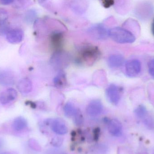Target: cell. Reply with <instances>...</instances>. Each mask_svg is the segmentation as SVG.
<instances>
[{
	"label": "cell",
	"instance_id": "obj_1",
	"mask_svg": "<svg viewBox=\"0 0 154 154\" xmlns=\"http://www.w3.org/2000/svg\"><path fill=\"white\" fill-rule=\"evenodd\" d=\"M109 36L114 41L121 44L133 43L136 40L135 37L131 32L120 27L110 29Z\"/></svg>",
	"mask_w": 154,
	"mask_h": 154
},
{
	"label": "cell",
	"instance_id": "obj_2",
	"mask_svg": "<svg viewBox=\"0 0 154 154\" xmlns=\"http://www.w3.org/2000/svg\"><path fill=\"white\" fill-rule=\"evenodd\" d=\"M109 31L107 28L101 24L93 25L88 30L89 35L95 39L104 40L107 38L109 36Z\"/></svg>",
	"mask_w": 154,
	"mask_h": 154
},
{
	"label": "cell",
	"instance_id": "obj_3",
	"mask_svg": "<svg viewBox=\"0 0 154 154\" xmlns=\"http://www.w3.org/2000/svg\"><path fill=\"white\" fill-rule=\"evenodd\" d=\"M121 91V88L119 87L112 84L106 89V97L110 103L114 105H117L120 101Z\"/></svg>",
	"mask_w": 154,
	"mask_h": 154
},
{
	"label": "cell",
	"instance_id": "obj_4",
	"mask_svg": "<svg viewBox=\"0 0 154 154\" xmlns=\"http://www.w3.org/2000/svg\"><path fill=\"white\" fill-rule=\"evenodd\" d=\"M99 56L100 52L98 49L92 46L85 47L81 52V58L88 63L94 62L98 58Z\"/></svg>",
	"mask_w": 154,
	"mask_h": 154
},
{
	"label": "cell",
	"instance_id": "obj_5",
	"mask_svg": "<svg viewBox=\"0 0 154 154\" xmlns=\"http://www.w3.org/2000/svg\"><path fill=\"white\" fill-rule=\"evenodd\" d=\"M141 70V62L138 60H129L126 64V74L128 77L137 76L140 73Z\"/></svg>",
	"mask_w": 154,
	"mask_h": 154
},
{
	"label": "cell",
	"instance_id": "obj_6",
	"mask_svg": "<svg viewBox=\"0 0 154 154\" xmlns=\"http://www.w3.org/2000/svg\"><path fill=\"white\" fill-rule=\"evenodd\" d=\"M51 130L58 135H62L66 134L68 129L66 123L60 119H55L50 122Z\"/></svg>",
	"mask_w": 154,
	"mask_h": 154
},
{
	"label": "cell",
	"instance_id": "obj_7",
	"mask_svg": "<svg viewBox=\"0 0 154 154\" xmlns=\"http://www.w3.org/2000/svg\"><path fill=\"white\" fill-rule=\"evenodd\" d=\"M23 31L20 29H14L9 30L6 33L7 41L10 43L17 44L22 41L23 38Z\"/></svg>",
	"mask_w": 154,
	"mask_h": 154
},
{
	"label": "cell",
	"instance_id": "obj_8",
	"mask_svg": "<svg viewBox=\"0 0 154 154\" xmlns=\"http://www.w3.org/2000/svg\"><path fill=\"white\" fill-rule=\"evenodd\" d=\"M17 91L14 88L7 89L3 91L0 95V102L3 105H7L14 101L17 98Z\"/></svg>",
	"mask_w": 154,
	"mask_h": 154
},
{
	"label": "cell",
	"instance_id": "obj_9",
	"mask_svg": "<svg viewBox=\"0 0 154 154\" xmlns=\"http://www.w3.org/2000/svg\"><path fill=\"white\" fill-rule=\"evenodd\" d=\"M103 110V105L99 100L91 101L87 106L86 111L91 116H97L101 114Z\"/></svg>",
	"mask_w": 154,
	"mask_h": 154
},
{
	"label": "cell",
	"instance_id": "obj_10",
	"mask_svg": "<svg viewBox=\"0 0 154 154\" xmlns=\"http://www.w3.org/2000/svg\"><path fill=\"white\" fill-rule=\"evenodd\" d=\"M15 78L14 74L11 71L3 70L0 71V85L9 86L15 83Z\"/></svg>",
	"mask_w": 154,
	"mask_h": 154
},
{
	"label": "cell",
	"instance_id": "obj_11",
	"mask_svg": "<svg viewBox=\"0 0 154 154\" xmlns=\"http://www.w3.org/2000/svg\"><path fill=\"white\" fill-rule=\"evenodd\" d=\"M109 132L114 136L119 137L122 133V125L119 120L112 119L108 121Z\"/></svg>",
	"mask_w": 154,
	"mask_h": 154
},
{
	"label": "cell",
	"instance_id": "obj_12",
	"mask_svg": "<svg viewBox=\"0 0 154 154\" xmlns=\"http://www.w3.org/2000/svg\"><path fill=\"white\" fill-rule=\"evenodd\" d=\"M17 88L19 91L22 94H28L32 90V83L30 80L28 78H23L18 82Z\"/></svg>",
	"mask_w": 154,
	"mask_h": 154
},
{
	"label": "cell",
	"instance_id": "obj_13",
	"mask_svg": "<svg viewBox=\"0 0 154 154\" xmlns=\"http://www.w3.org/2000/svg\"><path fill=\"white\" fill-rule=\"evenodd\" d=\"M125 62V59L120 55H111L108 60L109 66L112 68H116L122 66Z\"/></svg>",
	"mask_w": 154,
	"mask_h": 154
},
{
	"label": "cell",
	"instance_id": "obj_14",
	"mask_svg": "<svg viewBox=\"0 0 154 154\" xmlns=\"http://www.w3.org/2000/svg\"><path fill=\"white\" fill-rule=\"evenodd\" d=\"M63 35L60 32H55L51 34V44L55 48H57V51H60L59 48L61 47L63 41Z\"/></svg>",
	"mask_w": 154,
	"mask_h": 154
},
{
	"label": "cell",
	"instance_id": "obj_15",
	"mask_svg": "<svg viewBox=\"0 0 154 154\" xmlns=\"http://www.w3.org/2000/svg\"><path fill=\"white\" fill-rule=\"evenodd\" d=\"M27 121L22 117H19L14 120L12 125V128L15 131H20L27 126Z\"/></svg>",
	"mask_w": 154,
	"mask_h": 154
},
{
	"label": "cell",
	"instance_id": "obj_16",
	"mask_svg": "<svg viewBox=\"0 0 154 154\" xmlns=\"http://www.w3.org/2000/svg\"><path fill=\"white\" fill-rule=\"evenodd\" d=\"M7 14L5 11L0 9V32L7 33L8 30L7 23Z\"/></svg>",
	"mask_w": 154,
	"mask_h": 154
},
{
	"label": "cell",
	"instance_id": "obj_17",
	"mask_svg": "<svg viewBox=\"0 0 154 154\" xmlns=\"http://www.w3.org/2000/svg\"><path fill=\"white\" fill-rule=\"evenodd\" d=\"M86 4L84 0H75L72 3L73 11L78 14H82L86 10Z\"/></svg>",
	"mask_w": 154,
	"mask_h": 154
},
{
	"label": "cell",
	"instance_id": "obj_18",
	"mask_svg": "<svg viewBox=\"0 0 154 154\" xmlns=\"http://www.w3.org/2000/svg\"><path fill=\"white\" fill-rule=\"evenodd\" d=\"M79 109L74 106L73 104L68 102L64 108L65 116L68 118H74L76 115Z\"/></svg>",
	"mask_w": 154,
	"mask_h": 154
},
{
	"label": "cell",
	"instance_id": "obj_19",
	"mask_svg": "<svg viewBox=\"0 0 154 154\" xmlns=\"http://www.w3.org/2000/svg\"><path fill=\"white\" fill-rule=\"evenodd\" d=\"M53 81L55 86L57 88H63L66 82V79L65 73L62 71L60 72L57 76L55 77Z\"/></svg>",
	"mask_w": 154,
	"mask_h": 154
},
{
	"label": "cell",
	"instance_id": "obj_20",
	"mask_svg": "<svg viewBox=\"0 0 154 154\" xmlns=\"http://www.w3.org/2000/svg\"><path fill=\"white\" fill-rule=\"evenodd\" d=\"M136 116L140 119H144L147 115V111L143 106H139L134 111Z\"/></svg>",
	"mask_w": 154,
	"mask_h": 154
},
{
	"label": "cell",
	"instance_id": "obj_21",
	"mask_svg": "<svg viewBox=\"0 0 154 154\" xmlns=\"http://www.w3.org/2000/svg\"><path fill=\"white\" fill-rule=\"evenodd\" d=\"M37 16L36 12L34 10H29L25 14V19L28 23H32L34 21Z\"/></svg>",
	"mask_w": 154,
	"mask_h": 154
},
{
	"label": "cell",
	"instance_id": "obj_22",
	"mask_svg": "<svg viewBox=\"0 0 154 154\" xmlns=\"http://www.w3.org/2000/svg\"><path fill=\"white\" fill-rule=\"evenodd\" d=\"M63 139L60 137H54L51 141V144L55 147H60L63 144Z\"/></svg>",
	"mask_w": 154,
	"mask_h": 154
},
{
	"label": "cell",
	"instance_id": "obj_23",
	"mask_svg": "<svg viewBox=\"0 0 154 154\" xmlns=\"http://www.w3.org/2000/svg\"><path fill=\"white\" fill-rule=\"evenodd\" d=\"M74 121L76 125H81L83 123V119L82 115L79 110L78 111V113L74 117Z\"/></svg>",
	"mask_w": 154,
	"mask_h": 154
},
{
	"label": "cell",
	"instance_id": "obj_24",
	"mask_svg": "<svg viewBox=\"0 0 154 154\" xmlns=\"http://www.w3.org/2000/svg\"><path fill=\"white\" fill-rule=\"evenodd\" d=\"M103 6L105 8H108L114 5V0H100Z\"/></svg>",
	"mask_w": 154,
	"mask_h": 154
},
{
	"label": "cell",
	"instance_id": "obj_25",
	"mask_svg": "<svg viewBox=\"0 0 154 154\" xmlns=\"http://www.w3.org/2000/svg\"><path fill=\"white\" fill-rule=\"evenodd\" d=\"M148 66L149 73L154 78V59L150 60L148 63Z\"/></svg>",
	"mask_w": 154,
	"mask_h": 154
},
{
	"label": "cell",
	"instance_id": "obj_26",
	"mask_svg": "<svg viewBox=\"0 0 154 154\" xmlns=\"http://www.w3.org/2000/svg\"><path fill=\"white\" fill-rule=\"evenodd\" d=\"M14 0H0L1 3L4 5H8L12 3Z\"/></svg>",
	"mask_w": 154,
	"mask_h": 154
},
{
	"label": "cell",
	"instance_id": "obj_27",
	"mask_svg": "<svg viewBox=\"0 0 154 154\" xmlns=\"http://www.w3.org/2000/svg\"><path fill=\"white\" fill-rule=\"evenodd\" d=\"M98 128L97 129H96L95 130V139H97L98 138L99 136V130Z\"/></svg>",
	"mask_w": 154,
	"mask_h": 154
},
{
	"label": "cell",
	"instance_id": "obj_28",
	"mask_svg": "<svg viewBox=\"0 0 154 154\" xmlns=\"http://www.w3.org/2000/svg\"><path fill=\"white\" fill-rule=\"evenodd\" d=\"M152 32L153 34L154 35V20L152 24Z\"/></svg>",
	"mask_w": 154,
	"mask_h": 154
},
{
	"label": "cell",
	"instance_id": "obj_29",
	"mask_svg": "<svg viewBox=\"0 0 154 154\" xmlns=\"http://www.w3.org/2000/svg\"><path fill=\"white\" fill-rule=\"evenodd\" d=\"M2 140L0 139V149L2 148Z\"/></svg>",
	"mask_w": 154,
	"mask_h": 154
},
{
	"label": "cell",
	"instance_id": "obj_30",
	"mask_svg": "<svg viewBox=\"0 0 154 154\" xmlns=\"http://www.w3.org/2000/svg\"><path fill=\"white\" fill-rule=\"evenodd\" d=\"M1 154H11L10 153L8 152H5L2 153Z\"/></svg>",
	"mask_w": 154,
	"mask_h": 154
}]
</instances>
